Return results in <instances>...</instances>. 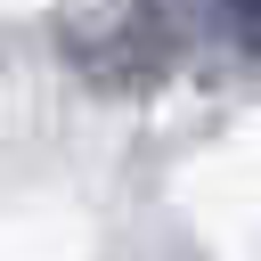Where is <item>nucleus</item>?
Segmentation results:
<instances>
[{
    "label": "nucleus",
    "mask_w": 261,
    "mask_h": 261,
    "mask_svg": "<svg viewBox=\"0 0 261 261\" xmlns=\"http://www.w3.org/2000/svg\"><path fill=\"white\" fill-rule=\"evenodd\" d=\"M65 57H73L82 82H98L114 98H139L179 65V16L163 0H106V8L65 24Z\"/></svg>",
    "instance_id": "nucleus-1"
}]
</instances>
